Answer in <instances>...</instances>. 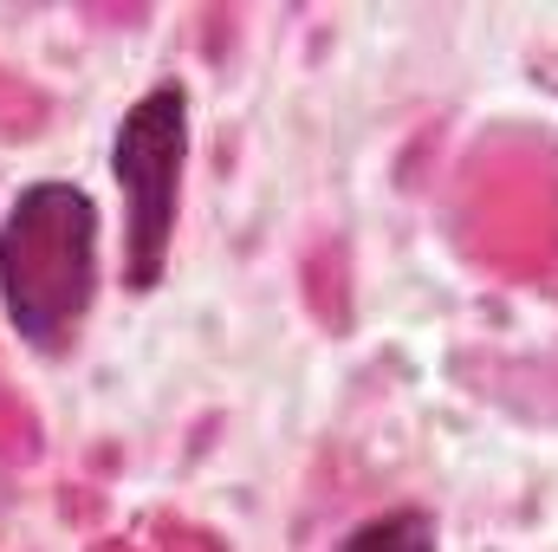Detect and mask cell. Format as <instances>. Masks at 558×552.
Here are the masks:
<instances>
[{
    "label": "cell",
    "mask_w": 558,
    "mask_h": 552,
    "mask_svg": "<svg viewBox=\"0 0 558 552\" xmlns=\"http://www.w3.org/2000/svg\"><path fill=\"white\" fill-rule=\"evenodd\" d=\"M182 149H189V98L182 85H156L124 111L118 143H111V169L124 182V208H131V279L156 286L162 254L175 235V189H182Z\"/></svg>",
    "instance_id": "2"
},
{
    "label": "cell",
    "mask_w": 558,
    "mask_h": 552,
    "mask_svg": "<svg viewBox=\"0 0 558 552\" xmlns=\"http://www.w3.org/2000/svg\"><path fill=\"white\" fill-rule=\"evenodd\" d=\"M338 552H435V520L416 514V507H397V514L364 520Z\"/></svg>",
    "instance_id": "3"
},
{
    "label": "cell",
    "mask_w": 558,
    "mask_h": 552,
    "mask_svg": "<svg viewBox=\"0 0 558 552\" xmlns=\"http://www.w3.org/2000/svg\"><path fill=\"white\" fill-rule=\"evenodd\" d=\"M98 299V202L78 182H33L0 221V305L33 351H65Z\"/></svg>",
    "instance_id": "1"
}]
</instances>
